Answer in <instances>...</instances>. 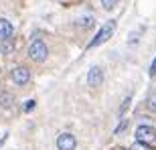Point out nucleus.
Returning a JSON list of instances; mask_svg holds the SVG:
<instances>
[{"instance_id": "obj_1", "label": "nucleus", "mask_w": 156, "mask_h": 150, "mask_svg": "<svg viewBox=\"0 0 156 150\" xmlns=\"http://www.w3.org/2000/svg\"><path fill=\"white\" fill-rule=\"evenodd\" d=\"M114 30H116V23H114V20H108V23H105L104 27L98 30V35H95L91 41H89L87 49H95V47L104 45L105 41H110L112 37H114Z\"/></svg>"}, {"instance_id": "obj_2", "label": "nucleus", "mask_w": 156, "mask_h": 150, "mask_svg": "<svg viewBox=\"0 0 156 150\" xmlns=\"http://www.w3.org/2000/svg\"><path fill=\"white\" fill-rule=\"evenodd\" d=\"M136 140H140V142H144V144L152 146V148H156V128L152 126H138L136 128Z\"/></svg>"}, {"instance_id": "obj_3", "label": "nucleus", "mask_w": 156, "mask_h": 150, "mask_svg": "<svg viewBox=\"0 0 156 150\" xmlns=\"http://www.w3.org/2000/svg\"><path fill=\"white\" fill-rule=\"evenodd\" d=\"M47 55H49V49H47V45L43 43V41H33L29 45V57L33 59V61H37V63H41V61H45Z\"/></svg>"}, {"instance_id": "obj_4", "label": "nucleus", "mask_w": 156, "mask_h": 150, "mask_svg": "<svg viewBox=\"0 0 156 150\" xmlns=\"http://www.w3.org/2000/svg\"><path fill=\"white\" fill-rule=\"evenodd\" d=\"M10 79L12 83H16V85H27L30 81V71L29 67H24V65H20V67H14V69L10 71Z\"/></svg>"}, {"instance_id": "obj_5", "label": "nucleus", "mask_w": 156, "mask_h": 150, "mask_svg": "<svg viewBox=\"0 0 156 150\" xmlns=\"http://www.w3.org/2000/svg\"><path fill=\"white\" fill-rule=\"evenodd\" d=\"M77 148V140L73 134L69 132H63V134H59V138H57V150H75Z\"/></svg>"}, {"instance_id": "obj_6", "label": "nucleus", "mask_w": 156, "mask_h": 150, "mask_svg": "<svg viewBox=\"0 0 156 150\" xmlns=\"http://www.w3.org/2000/svg\"><path fill=\"white\" fill-rule=\"evenodd\" d=\"M101 81H104V71H101V67H91L89 73H87V83L91 87H98V85H101Z\"/></svg>"}, {"instance_id": "obj_7", "label": "nucleus", "mask_w": 156, "mask_h": 150, "mask_svg": "<svg viewBox=\"0 0 156 150\" xmlns=\"http://www.w3.org/2000/svg\"><path fill=\"white\" fill-rule=\"evenodd\" d=\"M14 35V27H12L10 20L6 18H0V41H6Z\"/></svg>"}, {"instance_id": "obj_8", "label": "nucleus", "mask_w": 156, "mask_h": 150, "mask_svg": "<svg viewBox=\"0 0 156 150\" xmlns=\"http://www.w3.org/2000/svg\"><path fill=\"white\" fill-rule=\"evenodd\" d=\"M14 95L12 93H8V91H2L0 93V108H4V110H10L12 105H14Z\"/></svg>"}, {"instance_id": "obj_9", "label": "nucleus", "mask_w": 156, "mask_h": 150, "mask_svg": "<svg viewBox=\"0 0 156 150\" xmlns=\"http://www.w3.org/2000/svg\"><path fill=\"white\" fill-rule=\"evenodd\" d=\"M77 27H79L81 30H89V29H93V24H95V20H93V16H81V18H77Z\"/></svg>"}, {"instance_id": "obj_10", "label": "nucleus", "mask_w": 156, "mask_h": 150, "mask_svg": "<svg viewBox=\"0 0 156 150\" xmlns=\"http://www.w3.org/2000/svg\"><path fill=\"white\" fill-rule=\"evenodd\" d=\"M14 47H16V41H14V37H10V39H6V41H0V51L4 53V55L12 53V51H14Z\"/></svg>"}, {"instance_id": "obj_11", "label": "nucleus", "mask_w": 156, "mask_h": 150, "mask_svg": "<svg viewBox=\"0 0 156 150\" xmlns=\"http://www.w3.org/2000/svg\"><path fill=\"white\" fill-rule=\"evenodd\" d=\"M130 150H152V146H148V144H144V142L136 140V142L130 146Z\"/></svg>"}, {"instance_id": "obj_12", "label": "nucleus", "mask_w": 156, "mask_h": 150, "mask_svg": "<svg viewBox=\"0 0 156 150\" xmlns=\"http://www.w3.org/2000/svg\"><path fill=\"white\" fill-rule=\"evenodd\" d=\"M146 105H148V110H150L152 114H156V93H152L150 98H148V104Z\"/></svg>"}, {"instance_id": "obj_13", "label": "nucleus", "mask_w": 156, "mask_h": 150, "mask_svg": "<svg viewBox=\"0 0 156 150\" xmlns=\"http://www.w3.org/2000/svg\"><path fill=\"white\" fill-rule=\"evenodd\" d=\"M118 2H120V0H101V6H104L105 10H112V8H114Z\"/></svg>"}, {"instance_id": "obj_14", "label": "nucleus", "mask_w": 156, "mask_h": 150, "mask_svg": "<svg viewBox=\"0 0 156 150\" xmlns=\"http://www.w3.org/2000/svg\"><path fill=\"white\" fill-rule=\"evenodd\" d=\"M35 99H29V102H27V104H24V112H33L35 110Z\"/></svg>"}, {"instance_id": "obj_15", "label": "nucleus", "mask_w": 156, "mask_h": 150, "mask_svg": "<svg viewBox=\"0 0 156 150\" xmlns=\"http://www.w3.org/2000/svg\"><path fill=\"white\" fill-rule=\"evenodd\" d=\"M126 126H128V122L124 120V122H122V124H120V126H118L116 130H114V134H122V132H124V130H126Z\"/></svg>"}, {"instance_id": "obj_16", "label": "nucleus", "mask_w": 156, "mask_h": 150, "mask_svg": "<svg viewBox=\"0 0 156 150\" xmlns=\"http://www.w3.org/2000/svg\"><path fill=\"white\" fill-rule=\"evenodd\" d=\"M130 102H132V98H126V99H124V104H122V108H120V114H124V112H126V108L130 105Z\"/></svg>"}, {"instance_id": "obj_17", "label": "nucleus", "mask_w": 156, "mask_h": 150, "mask_svg": "<svg viewBox=\"0 0 156 150\" xmlns=\"http://www.w3.org/2000/svg\"><path fill=\"white\" fill-rule=\"evenodd\" d=\"M148 73H150V77H154V75H156V59L152 61V65H150V71H148Z\"/></svg>"}, {"instance_id": "obj_18", "label": "nucleus", "mask_w": 156, "mask_h": 150, "mask_svg": "<svg viewBox=\"0 0 156 150\" xmlns=\"http://www.w3.org/2000/svg\"><path fill=\"white\" fill-rule=\"evenodd\" d=\"M114 150H126V148H114Z\"/></svg>"}]
</instances>
